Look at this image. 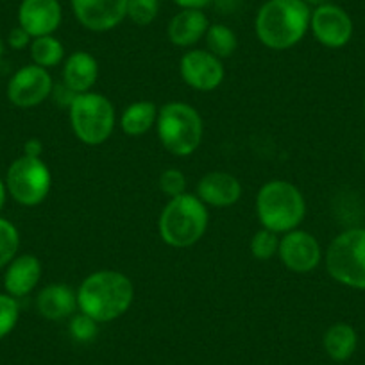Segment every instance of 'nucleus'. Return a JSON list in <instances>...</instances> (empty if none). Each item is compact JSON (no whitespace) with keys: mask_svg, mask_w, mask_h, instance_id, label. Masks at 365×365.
Masks as SVG:
<instances>
[{"mask_svg":"<svg viewBox=\"0 0 365 365\" xmlns=\"http://www.w3.org/2000/svg\"><path fill=\"white\" fill-rule=\"evenodd\" d=\"M135 287L120 270L103 269L91 272L77 289V307L99 324L117 321L131 308Z\"/></svg>","mask_w":365,"mask_h":365,"instance_id":"f257e3e1","label":"nucleus"},{"mask_svg":"<svg viewBox=\"0 0 365 365\" xmlns=\"http://www.w3.org/2000/svg\"><path fill=\"white\" fill-rule=\"evenodd\" d=\"M312 8L304 0H267L258 9L255 31L272 51H287L299 43L310 29Z\"/></svg>","mask_w":365,"mask_h":365,"instance_id":"f03ea898","label":"nucleus"},{"mask_svg":"<svg viewBox=\"0 0 365 365\" xmlns=\"http://www.w3.org/2000/svg\"><path fill=\"white\" fill-rule=\"evenodd\" d=\"M210 213L205 202L192 194L172 197L160 215V237L175 249L192 247L205 237L208 230Z\"/></svg>","mask_w":365,"mask_h":365,"instance_id":"7ed1b4c3","label":"nucleus"},{"mask_svg":"<svg viewBox=\"0 0 365 365\" xmlns=\"http://www.w3.org/2000/svg\"><path fill=\"white\" fill-rule=\"evenodd\" d=\"M256 213L265 230L278 235L297 230L307 213V202L296 185L283 179H272L256 195Z\"/></svg>","mask_w":365,"mask_h":365,"instance_id":"20e7f679","label":"nucleus"},{"mask_svg":"<svg viewBox=\"0 0 365 365\" xmlns=\"http://www.w3.org/2000/svg\"><path fill=\"white\" fill-rule=\"evenodd\" d=\"M156 131L161 145L174 156H190L201 145L202 118L187 103H168L158 111Z\"/></svg>","mask_w":365,"mask_h":365,"instance_id":"39448f33","label":"nucleus"},{"mask_svg":"<svg viewBox=\"0 0 365 365\" xmlns=\"http://www.w3.org/2000/svg\"><path fill=\"white\" fill-rule=\"evenodd\" d=\"M115 106L103 93L86 91L70 103V124L73 135L84 145H103L115 131Z\"/></svg>","mask_w":365,"mask_h":365,"instance_id":"423d86ee","label":"nucleus"},{"mask_svg":"<svg viewBox=\"0 0 365 365\" xmlns=\"http://www.w3.org/2000/svg\"><path fill=\"white\" fill-rule=\"evenodd\" d=\"M326 269L336 283L365 292V227H349L333 238Z\"/></svg>","mask_w":365,"mask_h":365,"instance_id":"0eeeda50","label":"nucleus"},{"mask_svg":"<svg viewBox=\"0 0 365 365\" xmlns=\"http://www.w3.org/2000/svg\"><path fill=\"white\" fill-rule=\"evenodd\" d=\"M8 194L22 206H38L47 199L52 187L51 168L41 158L20 156L6 174Z\"/></svg>","mask_w":365,"mask_h":365,"instance_id":"6e6552de","label":"nucleus"},{"mask_svg":"<svg viewBox=\"0 0 365 365\" xmlns=\"http://www.w3.org/2000/svg\"><path fill=\"white\" fill-rule=\"evenodd\" d=\"M54 91V83L47 68L26 65L13 73L8 83V99L16 108H34L48 99Z\"/></svg>","mask_w":365,"mask_h":365,"instance_id":"1a4fd4ad","label":"nucleus"},{"mask_svg":"<svg viewBox=\"0 0 365 365\" xmlns=\"http://www.w3.org/2000/svg\"><path fill=\"white\" fill-rule=\"evenodd\" d=\"M310 29L315 40L328 48H342L353 38V20L340 6L326 2L312 9Z\"/></svg>","mask_w":365,"mask_h":365,"instance_id":"9d476101","label":"nucleus"},{"mask_svg":"<svg viewBox=\"0 0 365 365\" xmlns=\"http://www.w3.org/2000/svg\"><path fill=\"white\" fill-rule=\"evenodd\" d=\"M73 16L91 33L115 29L128 16V0H70Z\"/></svg>","mask_w":365,"mask_h":365,"instance_id":"9b49d317","label":"nucleus"},{"mask_svg":"<svg viewBox=\"0 0 365 365\" xmlns=\"http://www.w3.org/2000/svg\"><path fill=\"white\" fill-rule=\"evenodd\" d=\"M279 259L289 270L307 274L317 269L322 259V249L317 238L303 230H292L279 240Z\"/></svg>","mask_w":365,"mask_h":365,"instance_id":"f8f14e48","label":"nucleus"},{"mask_svg":"<svg viewBox=\"0 0 365 365\" xmlns=\"http://www.w3.org/2000/svg\"><path fill=\"white\" fill-rule=\"evenodd\" d=\"M179 72L182 81L197 91H212L222 84L224 65L222 59L208 51H188L181 58Z\"/></svg>","mask_w":365,"mask_h":365,"instance_id":"ddd939ff","label":"nucleus"},{"mask_svg":"<svg viewBox=\"0 0 365 365\" xmlns=\"http://www.w3.org/2000/svg\"><path fill=\"white\" fill-rule=\"evenodd\" d=\"M63 8L59 0H22L19 8V26L40 38L54 34L61 26Z\"/></svg>","mask_w":365,"mask_h":365,"instance_id":"4468645a","label":"nucleus"},{"mask_svg":"<svg viewBox=\"0 0 365 365\" xmlns=\"http://www.w3.org/2000/svg\"><path fill=\"white\" fill-rule=\"evenodd\" d=\"M197 197L206 206L227 208L240 201L242 185L233 174L222 170H213L202 175L197 182Z\"/></svg>","mask_w":365,"mask_h":365,"instance_id":"2eb2a0df","label":"nucleus"},{"mask_svg":"<svg viewBox=\"0 0 365 365\" xmlns=\"http://www.w3.org/2000/svg\"><path fill=\"white\" fill-rule=\"evenodd\" d=\"M41 279V262L34 255H16L6 265L4 289L6 294L19 299L27 296L38 287Z\"/></svg>","mask_w":365,"mask_h":365,"instance_id":"dca6fc26","label":"nucleus"},{"mask_svg":"<svg viewBox=\"0 0 365 365\" xmlns=\"http://www.w3.org/2000/svg\"><path fill=\"white\" fill-rule=\"evenodd\" d=\"M99 79V63L90 52L77 51L63 65V84L73 96L86 93Z\"/></svg>","mask_w":365,"mask_h":365,"instance_id":"f3484780","label":"nucleus"},{"mask_svg":"<svg viewBox=\"0 0 365 365\" xmlns=\"http://www.w3.org/2000/svg\"><path fill=\"white\" fill-rule=\"evenodd\" d=\"M38 314L47 321H63L76 314L77 292L65 283H52L40 290L36 297Z\"/></svg>","mask_w":365,"mask_h":365,"instance_id":"a211bd4d","label":"nucleus"},{"mask_svg":"<svg viewBox=\"0 0 365 365\" xmlns=\"http://www.w3.org/2000/svg\"><path fill=\"white\" fill-rule=\"evenodd\" d=\"M208 27V16L202 9H181L172 16L167 34L175 47H192L205 38Z\"/></svg>","mask_w":365,"mask_h":365,"instance_id":"6ab92c4d","label":"nucleus"},{"mask_svg":"<svg viewBox=\"0 0 365 365\" xmlns=\"http://www.w3.org/2000/svg\"><path fill=\"white\" fill-rule=\"evenodd\" d=\"M322 347L333 361H347L358 347L356 329L347 322H335L326 329Z\"/></svg>","mask_w":365,"mask_h":365,"instance_id":"aec40b11","label":"nucleus"},{"mask_svg":"<svg viewBox=\"0 0 365 365\" xmlns=\"http://www.w3.org/2000/svg\"><path fill=\"white\" fill-rule=\"evenodd\" d=\"M158 106L150 101H138L129 104L120 117V129L128 136H142L156 125Z\"/></svg>","mask_w":365,"mask_h":365,"instance_id":"412c9836","label":"nucleus"},{"mask_svg":"<svg viewBox=\"0 0 365 365\" xmlns=\"http://www.w3.org/2000/svg\"><path fill=\"white\" fill-rule=\"evenodd\" d=\"M29 51L34 65L43 66V68H52V66L59 65L65 58V47L54 34L33 38Z\"/></svg>","mask_w":365,"mask_h":365,"instance_id":"4be33fe9","label":"nucleus"},{"mask_svg":"<svg viewBox=\"0 0 365 365\" xmlns=\"http://www.w3.org/2000/svg\"><path fill=\"white\" fill-rule=\"evenodd\" d=\"M205 40L208 52H212L219 59L231 58L238 47V38L235 34V31L230 29L227 26H222V24H213V26H210L205 34Z\"/></svg>","mask_w":365,"mask_h":365,"instance_id":"5701e85b","label":"nucleus"},{"mask_svg":"<svg viewBox=\"0 0 365 365\" xmlns=\"http://www.w3.org/2000/svg\"><path fill=\"white\" fill-rule=\"evenodd\" d=\"M20 249V233L11 220L0 217V269H4Z\"/></svg>","mask_w":365,"mask_h":365,"instance_id":"b1692460","label":"nucleus"},{"mask_svg":"<svg viewBox=\"0 0 365 365\" xmlns=\"http://www.w3.org/2000/svg\"><path fill=\"white\" fill-rule=\"evenodd\" d=\"M279 235L274 233V231L265 230L262 227L259 231H256L251 238V255L255 256L256 259H270L278 255L279 251Z\"/></svg>","mask_w":365,"mask_h":365,"instance_id":"393cba45","label":"nucleus"},{"mask_svg":"<svg viewBox=\"0 0 365 365\" xmlns=\"http://www.w3.org/2000/svg\"><path fill=\"white\" fill-rule=\"evenodd\" d=\"M160 13V0H128V19L140 27L150 26Z\"/></svg>","mask_w":365,"mask_h":365,"instance_id":"a878e982","label":"nucleus"},{"mask_svg":"<svg viewBox=\"0 0 365 365\" xmlns=\"http://www.w3.org/2000/svg\"><path fill=\"white\" fill-rule=\"evenodd\" d=\"M19 319V301L9 296V294H0V340L6 339L16 328Z\"/></svg>","mask_w":365,"mask_h":365,"instance_id":"bb28decb","label":"nucleus"},{"mask_svg":"<svg viewBox=\"0 0 365 365\" xmlns=\"http://www.w3.org/2000/svg\"><path fill=\"white\" fill-rule=\"evenodd\" d=\"M97 333H99V322L88 317L83 312L79 315H72V321H70V335L77 342H91L97 336Z\"/></svg>","mask_w":365,"mask_h":365,"instance_id":"cd10ccee","label":"nucleus"},{"mask_svg":"<svg viewBox=\"0 0 365 365\" xmlns=\"http://www.w3.org/2000/svg\"><path fill=\"white\" fill-rule=\"evenodd\" d=\"M160 190L163 192L168 197H178V195L185 194V188H187V178L178 168H165L160 175Z\"/></svg>","mask_w":365,"mask_h":365,"instance_id":"c85d7f7f","label":"nucleus"},{"mask_svg":"<svg viewBox=\"0 0 365 365\" xmlns=\"http://www.w3.org/2000/svg\"><path fill=\"white\" fill-rule=\"evenodd\" d=\"M31 41H33L31 34L27 33L26 29H22V27H20V26L13 27V29L9 31L8 43H9V47L15 48V51H22V48L29 47Z\"/></svg>","mask_w":365,"mask_h":365,"instance_id":"c756f323","label":"nucleus"},{"mask_svg":"<svg viewBox=\"0 0 365 365\" xmlns=\"http://www.w3.org/2000/svg\"><path fill=\"white\" fill-rule=\"evenodd\" d=\"M172 2L181 9H205L213 0H172Z\"/></svg>","mask_w":365,"mask_h":365,"instance_id":"7c9ffc66","label":"nucleus"},{"mask_svg":"<svg viewBox=\"0 0 365 365\" xmlns=\"http://www.w3.org/2000/svg\"><path fill=\"white\" fill-rule=\"evenodd\" d=\"M41 153H43V143L36 138L27 140L26 145H24V154L26 156H34V158H41Z\"/></svg>","mask_w":365,"mask_h":365,"instance_id":"2f4dec72","label":"nucleus"},{"mask_svg":"<svg viewBox=\"0 0 365 365\" xmlns=\"http://www.w3.org/2000/svg\"><path fill=\"white\" fill-rule=\"evenodd\" d=\"M242 0H213L212 4H215V8L222 13H231L240 6Z\"/></svg>","mask_w":365,"mask_h":365,"instance_id":"473e14b6","label":"nucleus"},{"mask_svg":"<svg viewBox=\"0 0 365 365\" xmlns=\"http://www.w3.org/2000/svg\"><path fill=\"white\" fill-rule=\"evenodd\" d=\"M6 197H8V188H6V182L0 179V212H2V208H4Z\"/></svg>","mask_w":365,"mask_h":365,"instance_id":"72a5a7b5","label":"nucleus"},{"mask_svg":"<svg viewBox=\"0 0 365 365\" xmlns=\"http://www.w3.org/2000/svg\"><path fill=\"white\" fill-rule=\"evenodd\" d=\"M304 2H307L308 6H321V4H326V2H328V0H304Z\"/></svg>","mask_w":365,"mask_h":365,"instance_id":"f704fd0d","label":"nucleus"},{"mask_svg":"<svg viewBox=\"0 0 365 365\" xmlns=\"http://www.w3.org/2000/svg\"><path fill=\"white\" fill-rule=\"evenodd\" d=\"M2 54H4V43L0 40V58H2Z\"/></svg>","mask_w":365,"mask_h":365,"instance_id":"c9c22d12","label":"nucleus"},{"mask_svg":"<svg viewBox=\"0 0 365 365\" xmlns=\"http://www.w3.org/2000/svg\"><path fill=\"white\" fill-rule=\"evenodd\" d=\"M364 115H365V99H364Z\"/></svg>","mask_w":365,"mask_h":365,"instance_id":"e433bc0d","label":"nucleus"},{"mask_svg":"<svg viewBox=\"0 0 365 365\" xmlns=\"http://www.w3.org/2000/svg\"><path fill=\"white\" fill-rule=\"evenodd\" d=\"M364 163H365V153H364Z\"/></svg>","mask_w":365,"mask_h":365,"instance_id":"4c0bfd02","label":"nucleus"}]
</instances>
